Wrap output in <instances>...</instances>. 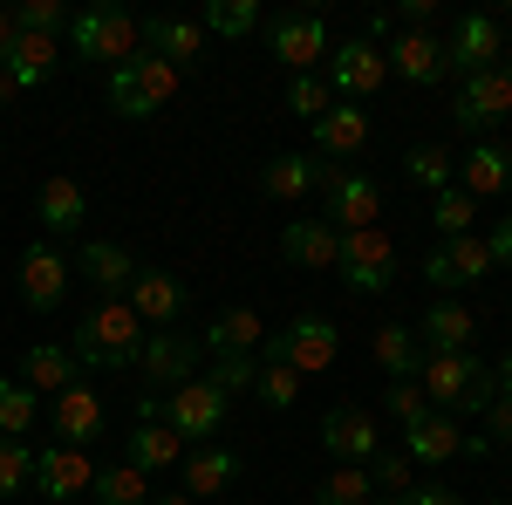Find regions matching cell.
I'll return each instance as SVG.
<instances>
[{
	"instance_id": "cell-1",
	"label": "cell",
	"mask_w": 512,
	"mask_h": 505,
	"mask_svg": "<svg viewBox=\"0 0 512 505\" xmlns=\"http://www.w3.org/2000/svg\"><path fill=\"white\" fill-rule=\"evenodd\" d=\"M144 335H151V328L137 321V308H130V301H96V308L76 321L69 355H76L82 369H96V376H117V369H137Z\"/></svg>"
},
{
	"instance_id": "cell-2",
	"label": "cell",
	"mask_w": 512,
	"mask_h": 505,
	"mask_svg": "<svg viewBox=\"0 0 512 505\" xmlns=\"http://www.w3.org/2000/svg\"><path fill=\"white\" fill-rule=\"evenodd\" d=\"M417 389L431 396V410H458V417H472V410H485L499 389H492V369L478 362L472 349L465 355H424V369H417Z\"/></svg>"
},
{
	"instance_id": "cell-3",
	"label": "cell",
	"mask_w": 512,
	"mask_h": 505,
	"mask_svg": "<svg viewBox=\"0 0 512 505\" xmlns=\"http://www.w3.org/2000/svg\"><path fill=\"white\" fill-rule=\"evenodd\" d=\"M69 41H76V55H89V62L123 69V62L144 55V21L123 14V7H82V14H69Z\"/></svg>"
},
{
	"instance_id": "cell-4",
	"label": "cell",
	"mask_w": 512,
	"mask_h": 505,
	"mask_svg": "<svg viewBox=\"0 0 512 505\" xmlns=\"http://www.w3.org/2000/svg\"><path fill=\"white\" fill-rule=\"evenodd\" d=\"M103 96H110V110H117L123 123H144V117H158L164 103L178 96V69H171V62H158V55H137V62L110 69Z\"/></svg>"
},
{
	"instance_id": "cell-5",
	"label": "cell",
	"mask_w": 512,
	"mask_h": 505,
	"mask_svg": "<svg viewBox=\"0 0 512 505\" xmlns=\"http://www.w3.org/2000/svg\"><path fill=\"white\" fill-rule=\"evenodd\" d=\"M260 355H267V362H287L294 376H321V369L342 355V335H335L328 314H294L274 342H260Z\"/></svg>"
},
{
	"instance_id": "cell-6",
	"label": "cell",
	"mask_w": 512,
	"mask_h": 505,
	"mask_svg": "<svg viewBox=\"0 0 512 505\" xmlns=\"http://www.w3.org/2000/svg\"><path fill=\"white\" fill-rule=\"evenodd\" d=\"M321 219H328L335 233H369V226L383 219V192H376V178L355 171V164H335L328 185H321Z\"/></svg>"
},
{
	"instance_id": "cell-7",
	"label": "cell",
	"mask_w": 512,
	"mask_h": 505,
	"mask_svg": "<svg viewBox=\"0 0 512 505\" xmlns=\"http://www.w3.org/2000/svg\"><path fill=\"white\" fill-rule=\"evenodd\" d=\"M226 403L233 396H219V383H205V376H192V383H178L171 396H158V410H164V424L178 430L185 444H212L219 437V424H226Z\"/></svg>"
},
{
	"instance_id": "cell-8",
	"label": "cell",
	"mask_w": 512,
	"mask_h": 505,
	"mask_svg": "<svg viewBox=\"0 0 512 505\" xmlns=\"http://www.w3.org/2000/svg\"><path fill=\"white\" fill-rule=\"evenodd\" d=\"M267 48H274V62L287 76H315V62H328V21L321 14H274Z\"/></svg>"
},
{
	"instance_id": "cell-9",
	"label": "cell",
	"mask_w": 512,
	"mask_h": 505,
	"mask_svg": "<svg viewBox=\"0 0 512 505\" xmlns=\"http://www.w3.org/2000/svg\"><path fill=\"white\" fill-rule=\"evenodd\" d=\"M383 76H390V62H383V48H376L369 35L335 41V48H328V89H335L342 103L376 96V89H383Z\"/></svg>"
},
{
	"instance_id": "cell-10",
	"label": "cell",
	"mask_w": 512,
	"mask_h": 505,
	"mask_svg": "<svg viewBox=\"0 0 512 505\" xmlns=\"http://www.w3.org/2000/svg\"><path fill=\"white\" fill-rule=\"evenodd\" d=\"M48 424H55V444L89 451L96 437H110V403H103L89 383H69L62 396H48Z\"/></svg>"
},
{
	"instance_id": "cell-11",
	"label": "cell",
	"mask_w": 512,
	"mask_h": 505,
	"mask_svg": "<svg viewBox=\"0 0 512 505\" xmlns=\"http://www.w3.org/2000/svg\"><path fill=\"white\" fill-rule=\"evenodd\" d=\"M342 280H349V294H383L396 280V246L383 226H369V233H342Z\"/></svg>"
},
{
	"instance_id": "cell-12",
	"label": "cell",
	"mask_w": 512,
	"mask_h": 505,
	"mask_svg": "<svg viewBox=\"0 0 512 505\" xmlns=\"http://www.w3.org/2000/svg\"><path fill=\"white\" fill-rule=\"evenodd\" d=\"M492 273V246L478 233H465V239H437L431 253H424V280H431V294L444 301L451 287H472V280H485Z\"/></svg>"
},
{
	"instance_id": "cell-13",
	"label": "cell",
	"mask_w": 512,
	"mask_h": 505,
	"mask_svg": "<svg viewBox=\"0 0 512 505\" xmlns=\"http://www.w3.org/2000/svg\"><path fill=\"white\" fill-rule=\"evenodd\" d=\"M89 485H96L89 451H76V444H48V451H35V478H28V492H41L48 505H76Z\"/></svg>"
},
{
	"instance_id": "cell-14",
	"label": "cell",
	"mask_w": 512,
	"mask_h": 505,
	"mask_svg": "<svg viewBox=\"0 0 512 505\" xmlns=\"http://www.w3.org/2000/svg\"><path fill=\"white\" fill-rule=\"evenodd\" d=\"M321 451L335 458V465H369L376 451H383V430H376V417L369 410H355V403H335L328 417H321Z\"/></svg>"
},
{
	"instance_id": "cell-15",
	"label": "cell",
	"mask_w": 512,
	"mask_h": 505,
	"mask_svg": "<svg viewBox=\"0 0 512 505\" xmlns=\"http://www.w3.org/2000/svg\"><path fill=\"white\" fill-rule=\"evenodd\" d=\"M383 62H390L403 82H417V89H437V82L451 76V55H444V41L431 28H396L383 41Z\"/></svg>"
},
{
	"instance_id": "cell-16",
	"label": "cell",
	"mask_w": 512,
	"mask_h": 505,
	"mask_svg": "<svg viewBox=\"0 0 512 505\" xmlns=\"http://www.w3.org/2000/svg\"><path fill=\"white\" fill-rule=\"evenodd\" d=\"M130 308H137V321L144 328H178V314L192 308V294H185V280L164 267H137V280H130V294H123Z\"/></svg>"
},
{
	"instance_id": "cell-17",
	"label": "cell",
	"mask_w": 512,
	"mask_h": 505,
	"mask_svg": "<svg viewBox=\"0 0 512 505\" xmlns=\"http://www.w3.org/2000/svg\"><path fill=\"white\" fill-rule=\"evenodd\" d=\"M451 117L465 123L472 137H485V130H499V123L512 117V76L506 69H485V76H465V89H458V110Z\"/></svg>"
},
{
	"instance_id": "cell-18",
	"label": "cell",
	"mask_w": 512,
	"mask_h": 505,
	"mask_svg": "<svg viewBox=\"0 0 512 505\" xmlns=\"http://www.w3.org/2000/svg\"><path fill=\"white\" fill-rule=\"evenodd\" d=\"M444 55H451V69H458V76H485V69H499V62H506V35H499V21H492V14H465V21H458V35L444 41Z\"/></svg>"
},
{
	"instance_id": "cell-19",
	"label": "cell",
	"mask_w": 512,
	"mask_h": 505,
	"mask_svg": "<svg viewBox=\"0 0 512 505\" xmlns=\"http://www.w3.org/2000/svg\"><path fill=\"white\" fill-rule=\"evenodd\" d=\"M328 157H315V151H280L274 164H260V192L267 198H280V205H294V198H308V192H321L328 185Z\"/></svg>"
},
{
	"instance_id": "cell-20",
	"label": "cell",
	"mask_w": 512,
	"mask_h": 505,
	"mask_svg": "<svg viewBox=\"0 0 512 505\" xmlns=\"http://www.w3.org/2000/svg\"><path fill=\"white\" fill-rule=\"evenodd\" d=\"M62 294H69V260L41 239V246L21 253V301H28L35 314H55V308H62Z\"/></svg>"
},
{
	"instance_id": "cell-21",
	"label": "cell",
	"mask_w": 512,
	"mask_h": 505,
	"mask_svg": "<svg viewBox=\"0 0 512 505\" xmlns=\"http://www.w3.org/2000/svg\"><path fill=\"white\" fill-rule=\"evenodd\" d=\"M198 349L205 342H192V335H178V328H151L144 335V355H137V369L151 376V383H192V369H198Z\"/></svg>"
},
{
	"instance_id": "cell-22",
	"label": "cell",
	"mask_w": 512,
	"mask_h": 505,
	"mask_svg": "<svg viewBox=\"0 0 512 505\" xmlns=\"http://www.w3.org/2000/svg\"><path fill=\"white\" fill-rule=\"evenodd\" d=\"M205 41H212V35H205L198 21H178V14H158V21H144V48H151L158 62H171L178 76L205 62Z\"/></svg>"
},
{
	"instance_id": "cell-23",
	"label": "cell",
	"mask_w": 512,
	"mask_h": 505,
	"mask_svg": "<svg viewBox=\"0 0 512 505\" xmlns=\"http://www.w3.org/2000/svg\"><path fill=\"white\" fill-rule=\"evenodd\" d=\"M458 451H465V430H458V417H444V410H424L417 424L403 430V458L410 465H444Z\"/></svg>"
},
{
	"instance_id": "cell-24",
	"label": "cell",
	"mask_w": 512,
	"mask_h": 505,
	"mask_svg": "<svg viewBox=\"0 0 512 505\" xmlns=\"http://www.w3.org/2000/svg\"><path fill=\"white\" fill-rule=\"evenodd\" d=\"M458 192H465V198H499V192H512V151H506V144L478 137L472 157L458 164Z\"/></svg>"
},
{
	"instance_id": "cell-25",
	"label": "cell",
	"mask_w": 512,
	"mask_h": 505,
	"mask_svg": "<svg viewBox=\"0 0 512 505\" xmlns=\"http://www.w3.org/2000/svg\"><path fill=\"white\" fill-rule=\"evenodd\" d=\"M280 253H287L294 267L328 273L335 260H342V233H335L328 219H287V233H280Z\"/></svg>"
},
{
	"instance_id": "cell-26",
	"label": "cell",
	"mask_w": 512,
	"mask_h": 505,
	"mask_svg": "<svg viewBox=\"0 0 512 505\" xmlns=\"http://www.w3.org/2000/svg\"><path fill=\"white\" fill-rule=\"evenodd\" d=\"M410 328H417L424 355H465V349H472V335H478V321L458 308V301H431V314L410 321Z\"/></svg>"
},
{
	"instance_id": "cell-27",
	"label": "cell",
	"mask_w": 512,
	"mask_h": 505,
	"mask_svg": "<svg viewBox=\"0 0 512 505\" xmlns=\"http://www.w3.org/2000/svg\"><path fill=\"white\" fill-rule=\"evenodd\" d=\"M82 273H89V287L103 301H123L130 280H137V260H130V246H117V239H89L82 246Z\"/></svg>"
},
{
	"instance_id": "cell-28",
	"label": "cell",
	"mask_w": 512,
	"mask_h": 505,
	"mask_svg": "<svg viewBox=\"0 0 512 505\" xmlns=\"http://www.w3.org/2000/svg\"><path fill=\"white\" fill-rule=\"evenodd\" d=\"M369 355H376V369L396 376V383H417V369H424V342H417L410 321H383V328L369 335Z\"/></svg>"
},
{
	"instance_id": "cell-29",
	"label": "cell",
	"mask_w": 512,
	"mask_h": 505,
	"mask_svg": "<svg viewBox=\"0 0 512 505\" xmlns=\"http://www.w3.org/2000/svg\"><path fill=\"white\" fill-rule=\"evenodd\" d=\"M21 383L35 389V396H62L69 383H82V362L62 342H35V349L21 355Z\"/></svg>"
},
{
	"instance_id": "cell-30",
	"label": "cell",
	"mask_w": 512,
	"mask_h": 505,
	"mask_svg": "<svg viewBox=\"0 0 512 505\" xmlns=\"http://www.w3.org/2000/svg\"><path fill=\"white\" fill-rule=\"evenodd\" d=\"M123 465H137L144 478H151V471L185 465V437H178L171 424H137L130 437H123Z\"/></svg>"
},
{
	"instance_id": "cell-31",
	"label": "cell",
	"mask_w": 512,
	"mask_h": 505,
	"mask_svg": "<svg viewBox=\"0 0 512 505\" xmlns=\"http://www.w3.org/2000/svg\"><path fill=\"white\" fill-rule=\"evenodd\" d=\"M35 219H41L55 239H62V233H82V219H89V198H82V185L55 171V178L35 192Z\"/></svg>"
},
{
	"instance_id": "cell-32",
	"label": "cell",
	"mask_w": 512,
	"mask_h": 505,
	"mask_svg": "<svg viewBox=\"0 0 512 505\" xmlns=\"http://www.w3.org/2000/svg\"><path fill=\"white\" fill-rule=\"evenodd\" d=\"M233 478H239V451H226V444H198V451H185V492H192L198 505L219 499Z\"/></svg>"
},
{
	"instance_id": "cell-33",
	"label": "cell",
	"mask_w": 512,
	"mask_h": 505,
	"mask_svg": "<svg viewBox=\"0 0 512 505\" xmlns=\"http://www.w3.org/2000/svg\"><path fill=\"white\" fill-rule=\"evenodd\" d=\"M362 144H369V110H355V103H335L315 123V157H328V164L335 157H355Z\"/></svg>"
},
{
	"instance_id": "cell-34",
	"label": "cell",
	"mask_w": 512,
	"mask_h": 505,
	"mask_svg": "<svg viewBox=\"0 0 512 505\" xmlns=\"http://www.w3.org/2000/svg\"><path fill=\"white\" fill-rule=\"evenodd\" d=\"M0 69L14 89H35V82L55 76V35H14L7 41V55H0Z\"/></svg>"
},
{
	"instance_id": "cell-35",
	"label": "cell",
	"mask_w": 512,
	"mask_h": 505,
	"mask_svg": "<svg viewBox=\"0 0 512 505\" xmlns=\"http://www.w3.org/2000/svg\"><path fill=\"white\" fill-rule=\"evenodd\" d=\"M260 342H267V321L253 308H226L212 328H205V349L212 355H260Z\"/></svg>"
},
{
	"instance_id": "cell-36",
	"label": "cell",
	"mask_w": 512,
	"mask_h": 505,
	"mask_svg": "<svg viewBox=\"0 0 512 505\" xmlns=\"http://www.w3.org/2000/svg\"><path fill=\"white\" fill-rule=\"evenodd\" d=\"M403 178L417 185V192H451V178H458V157L444 151V144H417V151H403Z\"/></svg>"
},
{
	"instance_id": "cell-37",
	"label": "cell",
	"mask_w": 512,
	"mask_h": 505,
	"mask_svg": "<svg viewBox=\"0 0 512 505\" xmlns=\"http://www.w3.org/2000/svg\"><path fill=\"white\" fill-rule=\"evenodd\" d=\"M96 505H151V478L137 465H96V485H89Z\"/></svg>"
},
{
	"instance_id": "cell-38",
	"label": "cell",
	"mask_w": 512,
	"mask_h": 505,
	"mask_svg": "<svg viewBox=\"0 0 512 505\" xmlns=\"http://www.w3.org/2000/svg\"><path fill=\"white\" fill-rule=\"evenodd\" d=\"M198 28L219 41H246L260 28V0H205V14H198Z\"/></svg>"
},
{
	"instance_id": "cell-39",
	"label": "cell",
	"mask_w": 512,
	"mask_h": 505,
	"mask_svg": "<svg viewBox=\"0 0 512 505\" xmlns=\"http://www.w3.org/2000/svg\"><path fill=\"white\" fill-rule=\"evenodd\" d=\"M35 424H41V396L21 383V376H7V383H0V437H21V444H28Z\"/></svg>"
},
{
	"instance_id": "cell-40",
	"label": "cell",
	"mask_w": 512,
	"mask_h": 505,
	"mask_svg": "<svg viewBox=\"0 0 512 505\" xmlns=\"http://www.w3.org/2000/svg\"><path fill=\"white\" fill-rule=\"evenodd\" d=\"M315 505H376V485H369V465H335L315 485Z\"/></svg>"
},
{
	"instance_id": "cell-41",
	"label": "cell",
	"mask_w": 512,
	"mask_h": 505,
	"mask_svg": "<svg viewBox=\"0 0 512 505\" xmlns=\"http://www.w3.org/2000/svg\"><path fill=\"white\" fill-rule=\"evenodd\" d=\"M253 396H260L267 410H294V403H301V376H294L287 362H267V355H260V376H253Z\"/></svg>"
},
{
	"instance_id": "cell-42",
	"label": "cell",
	"mask_w": 512,
	"mask_h": 505,
	"mask_svg": "<svg viewBox=\"0 0 512 505\" xmlns=\"http://www.w3.org/2000/svg\"><path fill=\"white\" fill-rule=\"evenodd\" d=\"M472 219H478V198H465L458 185L431 198V226H437V239H465V233H472Z\"/></svg>"
},
{
	"instance_id": "cell-43",
	"label": "cell",
	"mask_w": 512,
	"mask_h": 505,
	"mask_svg": "<svg viewBox=\"0 0 512 505\" xmlns=\"http://www.w3.org/2000/svg\"><path fill=\"white\" fill-rule=\"evenodd\" d=\"M28 478H35V444L0 437V499H21V492H28Z\"/></svg>"
},
{
	"instance_id": "cell-44",
	"label": "cell",
	"mask_w": 512,
	"mask_h": 505,
	"mask_svg": "<svg viewBox=\"0 0 512 505\" xmlns=\"http://www.w3.org/2000/svg\"><path fill=\"white\" fill-rule=\"evenodd\" d=\"M287 110H294V117H308V123H321L328 110H335L328 76H294V82H287Z\"/></svg>"
},
{
	"instance_id": "cell-45",
	"label": "cell",
	"mask_w": 512,
	"mask_h": 505,
	"mask_svg": "<svg viewBox=\"0 0 512 505\" xmlns=\"http://www.w3.org/2000/svg\"><path fill=\"white\" fill-rule=\"evenodd\" d=\"M369 485L390 492V499H403V492H417V465H410L403 451H376V458H369Z\"/></svg>"
},
{
	"instance_id": "cell-46",
	"label": "cell",
	"mask_w": 512,
	"mask_h": 505,
	"mask_svg": "<svg viewBox=\"0 0 512 505\" xmlns=\"http://www.w3.org/2000/svg\"><path fill=\"white\" fill-rule=\"evenodd\" d=\"M253 376H260V355H212V369H205V383H219V396L253 389Z\"/></svg>"
},
{
	"instance_id": "cell-47",
	"label": "cell",
	"mask_w": 512,
	"mask_h": 505,
	"mask_svg": "<svg viewBox=\"0 0 512 505\" xmlns=\"http://www.w3.org/2000/svg\"><path fill=\"white\" fill-rule=\"evenodd\" d=\"M62 21H69L62 0H21V7H14V28H21V35H55Z\"/></svg>"
},
{
	"instance_id": "cell-48",
	"label": "cell",
	"mask_w": 512,
	"mask_h": 505,
	"mask_svg": "<svg viewBox=\"0 0 512 505\" xmlns=\"http://www.w3.org/2000/svg\"><path fill=\"white\" fill-rule=\"evenodd\" d=\"M424 410H431V396H424V389H417V383H396V389H390V417H396V424H403V430L417 424Z\"/></svg>"
},
{
	"instance_id": "cell-49",
	"label": "cell",
	"mask_w": 512,
	"mask_h": 505,
	"mask_svg": "<svg viewBox=\"0 0 512 505\" xmlns=\"http://www.w3.org/2000/svg\"><path fill=\"white\" fill-rule=\"evenodd\" d=\"M485 246H492V267H512V212L492 219V239H485Z\"/></svg>"
},
{
	"instance_id": "cell-50",
	"label": "cell",
	"mask_w": 512,
	"mask_h": 505,
	"mask_svg": "<svg viewBox=\"0 0 512 505\" xmlns=\"http://www.w3.org/2000/svg\"><path fill=\"white\" fill-rule=\"evenodd\" d=\"M485 424H492V444L512 437V396H492V403H485Z\"/></svg>"
},
{
	"instance_id": "cell-51",
	"label": "cell",
	"mask_w": 512,
	"mask_h": 505,
	"mask_svg": "<svg viewBox=\"0 0 512 505\" xmlns=\"http://www.w3.org/2000/svg\"><path fill=\"white\" fill-rule=\"evenodd\" d=\"M396 505H465L458 492H444V485H417V492H403Z\"/></svg>"
},
{
	"instance_id": "cell-52",
	"label": "cell",
	"mask_w": 512,
	"mask_h": 505,
	"mask_svg": "<svg viewBox=\"0 0 512 505\" xmlns=\"http://www.w3.org/2000/svg\"><path fill=\"white\" fill-rule=\"evenodd\" d=\"M431 7H437V0H403V21H410V28H424V21H431Z\"/></svg>"
},
{
	"instance_id": "cell-53",
	"label": "cell",
	"mask_w": 512,
	"mask_h": 505,
	"mask_svg": "<svg viewBox=\"0 0 512 505\" xmlns=\"http://www.w3.org/2000/svg\"><path fill=\"white\" fill-rule=\"evenodd\" d=\"M492 389H499V396H512V349L499 355V369H492Z\"/></svg>"
},
{
	"instance_id": "cell-54",
	"label": "cell",
	"mask_w": 512,
	"mask_h": 505,
	"mask_svg": "<svg viewBox=\"0 0 512 505\" xmlns=\"http://www.w3.org/2000/svg\"><path fill=\"white\" fill-rule=\"evenodd\" d=\"M21 35V28H14V14H7V7H0V55H7V41Z\"/></svg>"
},
{
	"instance_id": "cell-55",
	"label": "cell",
	"mask_w": 512,
	"mask_h": 505,
	"mask_svg": "<svg viewBox=\"0 0 512 505\" xmlns=\"http://www.w3.org/2000/svg\"><path fill=\"white\" fill-rule=\"evenodd\" d=\"M151 505H198L192 492H151Z\"/></svg>"
},
{
	"instance_id": "cell-56",
	"label": "cell",
	"mask_w": 512,
	"mask_h": 505,
	"mask_svg": "<svg viewBox=\"0 0 512 505\" xmlns=\"http://www.w3.org/2000/svg\"><path fill=\"white\" fill-rule=\"evenodd\" d=\"M7 96H14V82H7V69H0V103H7Z\"/></svg>"
},
{
	"instance_id": "cell-57",
	"label": "cell",
	"mask_w": 512,
	"mask_h": 505,
	"mask_svg": "<svg viewBox=\"0 0 512 505\" xmlns=\"http://www.w3.org/2000/svg\"><path fill=\"white\" fill-rule=\"evenodd\" d=\"M499 69H506V76H512V62H499Z\"/></svg>"
}]
</instances>
